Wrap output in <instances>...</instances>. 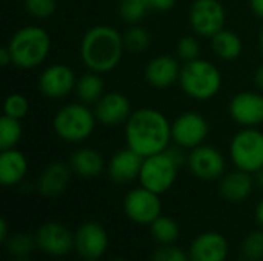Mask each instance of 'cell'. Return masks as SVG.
Instances as JSON below:
<instances>
[{
  "instance_id": "4dcf8cb0",
  "label": "cell",
  "mask_w": 263,
  "mask_h": 261,
  "mask_svg": "<svg viewBox=\"0 0 263 261\" xmlns=\"http://www.w3.org/2000/svg\"><path fill=\"white\" fill-rule=\"evenodd\" d=\"M177 58L183 63L193 62L200 57V43L196 35H183L179 38L176 46Z\"/></svg>"
},
{
  "instance_id": "277c9868",
  "label": "cell",
  "mask_w": 263,
  "mask_h": 261,
  "mask_svg": "<svg viewBox=\"0 0 263 261\" xmlns=\"http://www.w3.org/2000/svg\"><path fill=\"white\" fill-rule=\"evenodd\" d=\"M222 83L223 78L220 69L205 58L199 57L182 65L179 85L190 98L199 102L211 100L220 92Z\"/></svg>"
},
{
  "instance_id": "8992f818",
  "label": "cell",
  "mask_w": 263,
  "mask_h": 261,
  "mask_svg": "<svg viewBox=\"0 0 263 261\" xmlns=\"http://www.w3.org/2000/svg\"><path fill=\"white\" fill-rule=\"evenodd\" d=\"M230 158L237 169L256 174L263 169V131L242 128L230 142Z\"/></svg>"
},
{
  "instance_id": "e0dca14e",
  "label": "cell",
  "mask_w": 263,
  "mask_h": 261,
  "mask_svg": "<svg viewBox=\"0 0 263 261\" xmlns=\"http://www.w3.org/2000/svg\"><path fill=\"white\" fill-rule=\"evenodd\" d=\"M37 246L52 257H65L74 246L71 232L59 223H45L35 235Z\"/></svg>"
},
{
  "instance_id": "484cf974",
  "label": "cell",
  "mask_w": 263,
  "mask_h": 261,
  "mask_svg": "<svg viewBox=\"0 0 263 261\" xmlns=\"http://www.w3.org/2000/svg\"><path fill=\"white\" fill-rule=\"evenodd\" d=\"M23 135V126L20 120L3 115L0 118V151L14 149Z\"/></svg>"
},
{
  "instance_id": "5b68a950",
  "label": "cell",
  "mask_w": 263,
  "mask_h": 261,
  "mask_svg": "<svg viewBox=\"0 0 263 261\" xmlns=\"http://www.w3.org/2000/svg\"><path fill=\"white\" fill-rule=\"evenodd\" d=\"M97 123L94 109L82 102H72L57 109L52 118V129L66 143H83L91 137Z\"/></svg>"
},
{
  "instance_id": "f1b7e54d",
  "label": "cell",
  "mask_w": 263,
  "mask_h": 261,
  "mask_svg": "<svg viewBox=\"0 0 263 261\" xmlns=\"http://www.w3.org/2000/svg\"><path fill=\"white\" fill-rule=\"evenodd\" d=\"M123 42H125V48L129 52H143L149 45H151V34L139 26V25H133L125 34H123Z\"/></svg>"
},
{
  "instance_id": "f546056e",
  "label": "cell",
  "mask_w": 263,
  "mask_h": 261,
  "mask_svg": "<svg viewBox=\"0 0 263 261\" xmlns=\"http://www.w3.org/2000/svg\"><path fill=\"white\" fill-rule=\"evenodd\" d=\"M28 112H29V100L26 95L20 92H12L5 98L3 115L22 120L23 117L28 115Z\"/></svg>"
},
{
  "instance_id": "d6a6232c",
  "label": "cell",
  "mask_w": 263,
  "mask_h": 261,
  "mask_svg": "<svg viewBox=\"0 0 263 261\" xmlns=\"http://www.w3.org/2000/svg\"><path fill=\"white\" fill-rule=\"evenodd\" d=\"M242 251H243V254H245L250 260H262L263 258V232L262 231L251 232V234L243 240Z\"/></svg>"
},
{
  "instance_id": "7402d4cb",
  "label": "cell",
  "mask_w": 263,
  "mask_h": 261,
  "mask_svg": "<svg viewBox=\"0 0 263 261\" xmlns=\"http://www.w3.org/2000/svg\"><path fill=\"white\" fill-rule=\"evenodd\" d=\"M28 172V158L18 149L0 151V183L15 186L22 183Z\"/></svg>"
},
{
  "instance_id": "3957f363",
  "label": "cell",
  "mask_w": 263,
  "mask_h": 261,
  "mask_svg": "<svg viewBox=\"0 0 263 261\" xmlns=\"http://www.w3.org/2000/svg\"><path fill=\"white\" fill-rule=\"evenodd\" d=\"M51 46L49 32L37 25H28L17 29L6 45L12 58V66L26 71L40 66L48 58Z\"/></svg>"
},
{
  "instance_id": "1f68e13d",
  "label": "cell",
  "mask_w": 263,
  "mask_h": 261,
  "mask_svg": "<svg viewBox=\"0 0 263 261\" xmlns=\"http://www.w3.org/2000/svg\"><path fill=\"white\" fill-rule=\"evenodd\" d=\"M26 12L37 20H46L54 15L57 9L55 0H23Z\"/></svg>"
},
{
  "instance_id": "d4e9b609",
  "label": "cell",
  "mask_w": 263,
  "mask_h": 261,
  "mask_svg": "<svg viewBox=\"0 0 263 261\" xmlns=\"http://www.w3.org/2000/svg\"><path fill=\"white\" fill-rule=\"evenodd\" d=\"M105 94V82L102 78V74L94 71H86L80 77H77L76 83V95L79 102L94 106L102 95Z\"/></svg>"
},
{
  "instance_id": "52a82bcc",
  "label": "cell",
  "mask_w": 263,
  "mask_h": 261,
  "mask_svg": "<svg viewBox=\"0 0 263 261\" xmlns=\"http://www.w3.org/2000/svg\"><path fill=\"white\" fill-rule=\"evenodd\" d=\"M179 168L180 166L166 151L145 157L139 175L140 186L162 195L170 191L176 183Z\"/></svg>"
},
{
  "instance_id": "9c48e42d",
  "label": "cell",
  "mask_w": 263,
  "mask_h": 261,
  "mask_svg": "<svg viewBox=\"0 0 263 261\" xmlns=\"http://www.w3.org/2000/svg\"><path fill=\"white\" fill-rule=\"evenodd\" d=\"M171 132L174 145L191 151L205 143L206 137L210 135V123L202 114L196 111H186L176 117V120L171 123Z\"/></svg>"
},
{
  "instance_id": "f35d334b",
  "label": "cell",
  "mask_w": 263,
  "mask_h": 261,
  "mask_svg": "<svg viewBox=\"0 0 263 261\" xmlns=\"http://www.w3.org/2000/svg\"><path fill=\"white\" fill-rule=\"evenodd\" d=\"M0 63H2V66L12 65V58H11V54H9V51H8L6 46L2 48V51H0Z\"/></svg>"
},
{
  "instance_id": "44dd1931",
  "label": "cell",
  "mask_w": 263,
  "mask_h": 261,
  "mask_svg": "<svg viewBox=\"0 0 263 261\" xmlns=\"http://www.w3.org/2000/svg\"><path fill=\"white\" fill-rule=\"evenodd\" d=\"M72 169L69 165L62 162H54L48 165L39 178V191L45 197L60 195L69 185Z\"/></svg>"
},
{
  "instance_id": "d590c367",
  "label": "cell",
  "mask_w": 263,
  "mask_h": 261,
  "mask_svg": "<svg viewBox=\"0 0 263 261\" xmlns=\"http://www.w3.org/2000/svg\"><path fill=\"white\" fill-rule=\"evenodd\" d=\"M148 5L151 9L154 11H160V12H166L170 9L174 8L176 0H148Z\"/></svg>"
},
{
  "instance_id": "ee69618b",
  "label": "cell",
  "mask_w": 263,
  "mask_h": 261,
  "mask_svg": "<svg viewBox=\"0 0 263 261\" xmlns=\"http://www.w3.org/2000/svg\"><path fill=\"white\" fill-rule=\"evenodd\" d=\"M18 261H29V260H25V258H22V260H18Z\"/></svg>"
},
{
  "instance_id": "60d3db41",
  "label": "cell",
  "mask_w": 263,
  "mask_h": 261,
  "mask_svg": "<svg viewBox=\"0 0 263 261\" xmlns=\"http://www.w3.org/2000/svg\"><path fill=\"white\" fill-rule=\"evenodd\" d=\"M256 218L259 222V225L263 226V200L257 205V209H256Z\"/></svg>"
},
{
  "instance_id": "7bdbcfd3",
  "label": "cell",
  "mask_w": 263,
  "mask_h": 261,
  "mask_svg": "<svg viewBox=\"0 0 263 261\" xmlns=\"http://www.w3.org/2000/svg\"><path fill=\"white\" fill-rule=\"evenodd\" d=\"M259 48H260V51H262L263 54V26L262 29H260V32H259Z\"/></svg>"
},
{
  "instance_id": "74e56055",
  "label": "cell",
  "mask_w": 263,
  "mask_h": 261,
  "mask_svg": "<svg viewBox=\"0 0 263 261\" xmlns=\"http://www.w3.org/2000/svg\"><path fill=\"white\" fill-rule=\"evenodd\" d=\"M254 85L259 91L263 92V63L254 71Z\"/></svg>"
},
{
  "instance_id": "b9f144b4",
  "label": "cell",
  "mask_w": 263,
  "mask_h": 261,
  "mask_svg": "<svg viewBox=\"0 0 263 261\" xmlns=\"http://www.w3.org/2000/svg\"><path fill=\"white\" fill-rule=\"evenodd\" d=\"M254 183H256V185H259V186L263 189V169H260L259 172H256V174H254Z\"/></svg>"
},
{
  "instance_id": "30bf717a",
  "label": "cell",
  "mask_w": 263,
  "mask_h": 261,
  "mask_svg": "<svg viewBox=\"0 0 263 261\" xmlns=\"http://www.w3.org/2000/svg\"><path fill=\"white\" fill-rule=\"evenodd\" d=\"M186 165L190 172L203 182L220 180L227 171L223 154L216 146L205 143L190 151Z\"/></svg>"
},
{
  "instance_id": "ab89813d",
  "label": "cell",
  "mask_w": 263,
  "mask_h": 261,
  "mask_svg": "<svg viewBox=\"0 0 263 261\" xmlns=\"http://www.w3.org/2000/svg\"><path fill=\"white\" fill-rule=\"evenodd\" d=\"M6 234H8V226H6L5 218H2L0 220V240L2 242H6Z\"/></svg>"
},
{
  "instance_id": "603a6c76",
  "label": "cell",
  "mask_w": 263,
  "mask_h": 261,
  "mask_svg": "<svg viewBox=\"0 0 263 261\" xmlns=\"http://www.w3.org/2000/svg\"><path fill=\"white\" fill-rule=\"evenodd\" d=\"M69 166L72 172L83 178H94L105 169V160L99 151L89 146L79 148L69 157Z\"/></svg>"
},
{
  "instance_id": "4fadbf2b",
  "label": "cell",
  "mask_w": 263,
  "mask_h": 261,
  "mask_svg": "<svg viewBox=\"0 0 263 261\" xmlns=\"http://www.w3.org/2000/svg\"><path fill=\"white\" fill-rule=\"evenodd\" d=\"M230 117L242 128H259L263 125L262 91H242L231 97Z\"/></svg>"
},
{
  "instance_id": "7c38bea8",
  "label": "cell",
  "mask_w": 263,
  "mask_h": 261,
  "mask_svg": "<svg viewBox=\"0 0 263 261\" xmlns=\"http://www.w3.org/2000/svg\"><path fill=\"white\" fill-rule=\"evenodd\" d=\"M77 77L71 66L65 63L48 65L39 75L40 92L52 100L65 98L76 91Z\"/></svg>"
},
{
  "instance_id": "ffe728a7",
  "label": "cell",
  "mask_w": 263,
  "mask_h": 261,
  "mask_svg": "<svg viewBox=\"0 0 263 261\" xmlns=\"http://www.w3.org/2000/svg\"><path fill=\"white\" fill-rule=\"evenodd\" d=\"M254 177L250 172H245L242 169H234L231 172H225V175L220 178L219 191L220 195L231 203H239L247 200L254 188Z\"/></svg>"
},
{
  "instance_id": "83f0119b",
  "label": "cell",
  "mask_w": 263,
  "mask_h": 261,
  "mask_svg": "<svg viewBox=\"0 0 263 261\" xmlns=\"http://www.w3.org/2000/svg\"><path fill=\"white\" fill-rule=\"evenodd\" d=\"M149 9L148 0H120L119 15L129 25H139Z\"/></svg>"
},
{
  "instance_id": "e575fe53",
  "label": "cell",
  "mask_w": 263,
  "mask_h": 261,
  "mask_svg": "<svg viewBox=\"0 0 263 261\" xmlns=\"http://www.w3.org/2000/svg\"><path fill=\"white\" fill-rule=\"evenodd\" d=\"M153 261H188V257L179 248L171 245H163L154 252Z\"/></svg>"
},
{
  "instance_id": "6da1fadb",
  "label": "cell",
  "mask_w": 263,
  "mask_h": 261,
  "mask_svg": "<svg viewBox=\"0 0 263 261\" xmlns=\"http://www.w3.org/2000/svg\"><path fill=\"white\" fill-rule=\"evenodd\" d=\"M125 140L143 158L165 152L173 143L171 122L156 108H139L125 123Z\"/></svg>"
},
{
  "instance_id": "4316f807",
  "label": "cell",
  "mask_w": 263,
  "mask_h": 261,
  "mask_svg": "<svg viewBox=\"0 0 263 261\" xmlns=\"http://www.w3.org/2000/svg\"><path fill=\"white\" fill-rule=\"evenodd\" d=\"M151 232L160 245H173L179 238V225L173 218L160 215L151 223Z\"/></svg>"
},
{
  "instance_id": "5bb4252c",
  "label": "cell",
  "mask_w": 263,
  "mask_h": 261,
  "mask_svg": "<svg viewBox=\"0 0 263 261\" xmlns=\"http://www.w3.org/2000/svg\"><path fill=\"white\" fill-rule=\"evenodd\" d=\"M94 114L97 122L106 128H116L120 125L125 126L133 114V106L125 94L111 91L105 92L102 98L94 105Z\"/></svg>"
},
{
  "instance_id": "2e32d148",
  "label": "cell",
  "mask_w": 263,
  "mask_h": 261,
  "mask_svg": "<svg viewBox=\"0 0 263 261\" xmlns=\"http://www.w3.org/2000/svg\"><path fill=\"white\" fill-rule=\"evenodd\" d=\"M74 246L80 257L94 261L105 254L108 248V235L99 223H85L76 234Z\"/></svg>"
},
{
  "instance_id": "836d02e7",
  "label": "cell",
  "mask_w": 263,
  "mask_h": 261,
  "mask_svg": "<svg viewBox=\"0 0 263 261\" xmlns=\"http://www.w3.org/2000/svg\"><path fill=\"white\" fill-rule=\"evenodd\" d=\"M34 240L26 235V234H15L9 238V242H6V246H8V251L12 254V255H17V257H25L28 255L32 249H34Z\"/></svg>"
},
{
  "instance_id": "8fae6325",
  "label": "cell",
  "mask_w": 263,
  "mask_h": 261,
  "mask_svg": "<svg viewBox=\"0 0 263 261\" xmlns=\"http://www.w3.org/2000/svg\"><path fill=\"white\" fill-rule=\"evenodd\" d=\"M125 214L129 220L139 225H151L162 215L160 195L140 186L129 191L123 202Z\"/></svg>"
},
{
  "instance_id": "8d00e7d4",
  "label": "cell",
  "mask_w": 263,
  "mask_h": 261,
  "mask_svg": "<svg viewBox=\"0 0 263 261\" xmlns=\"http://www.w3.org/2000/svg\"><path fill=\"white\" fill-rule=\"evenodd\" d=\"M250 8L256 17L263 20V0H250Z\"/></svg>"
},
{
  "instance_id": "9a60e30c",
  "label": "cell",
  "mask_w": 263,
  "mask_h": 261,
  "mask_svg": "<svg viewBox=\"0 0 263 261\" xmlns=\"http://www.w3.org/2000/svg\"><path fill=\"white\" fill-rule=\"evenodd\" d=\"M182 65L180 60L173 55H156L145 66V80L156 89H168L174 83H179Z\"/></svg>"
},
{
  "instance_id": "7a4b0ae2",
  "label": "cell",
  "mask_w": 263,
  "mask_h": 261,
  "mask_svg": "<svg viewBox=\"0 0 263 261\" xmlns=\"http://www.w3.org/2000/svg\"><path fill=\"white\" fill-rule=\"evenodd\" d=\"M126 51L123 35L112 26H91L80 40V60L88 71L106 74L114 71Z\"/></svg>"
},
{
  "instance_id": "ba28073f",
  "label": "cell",
  "mask_w": 263,
  "mask_h": 261,
  "mask_svg": "<svg viewBox=\"0 0 263 261\" xmlns=\"http://www.w3.org/2000/svg\"><path fill=\"white\" fill-rule=\"evenodd\" d=\"M188 20L197 37L211 38L225 28L227 11L219 0H194L190 8Z\"/></svg>"
},
{
  "instance_id": "f6af8a7d",
  "label": "cell",
  "mask_w": 263,
  "mask_h": 261,
  "mask_svg": "<svg viewBox=\"0 0 263 261\" xmlns=\"http://www.w3.org/2000/svg\"><path fill=\"white\" fill-rule=\"evenodd\" d=\"M114 261H123V260H114Z\"/></svg>"
},
{
  "instance_id": "cb8c5ba5",
  "label": "cell",
  "mask_w": 263,
  "mask_h": 261,
  "mask_svg": "<svg viewBox=\"0 0 263 261\" xmlns=\"http://www.w3.org/2000/svg\"><path fill=\"white\" fill-rule=\"evenodd\" d=\"M210 42H211V49H213L214 55L220 60L233 62L242 55L243 42H242L240 35L234 31L223 28L222 31L214 34L210 38Z\"/></svg>"
},
{
  "instance_id": "ac0fdd59",
  "label": "cell",
  "mask_w": 263,
  "mask_h": 261,
  "mask_svg": "<svg viewBox=\"0 0 263 261\" xmlns=\"http://www.w3.org/2000/svg\"><path fill=\"white\" fill-rule=\"evenodd\" d=\"M142 163H143V157L126 146L123 149H119L111 157V160L108 162L106 171H108L109 178L114 183L126 185V183L134 182L136 178L139 180Z\"/></svg>"
},
{
  "instance_id": "d6986e66",
  "label": "cell",
  "mask_w": 263,
  "mask_h": 261,
  "mask_svg": "<svg viewBox=\"0 0 263 261\" xmlns=\"http://www.w3.org/2000/svg\"><path fill=\"white\" fill-rule=\"evenodd\" d=\"M228 257V243L225 237L216 232L199 235L190 249V261H225Z\"/></svg>"
}]
</instances>
